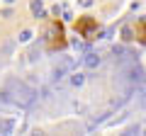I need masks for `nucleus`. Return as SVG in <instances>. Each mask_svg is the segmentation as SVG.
<instances>
[{
    "label": "nucleus",
    "instance_id": "f257e3e1",
    "mask_svg": "<svg viewBox=\"0 0 146 136\" xmlns=\"http://www.w3.org/2000/svg\"><path fill=\"white\" fill-rule=\"evenodd\" d=\"M76 32H78L80 37L85 39H95V34H98V20L95 17H78V22H76Z\"/></svg>",
    "mask_w": 146,
    "mask_h": 136
},
{
    "label": "nucleus",
    "instance_id": "f03ea898",
    "mask_svg": "<svg viewBox=\"0 0 146 136\" xmlns=\"http://www.w3.org/2000/svg\"><path fill=\"white\" fill-rule=\"evenodd\" d=\"M49 39H51V44H49L51 49H63V46H66V39H63V27L58 24V22H54V24L49 27Z\"/></svg>",
    "mask_w": 146,
    "mask_h": 136
},
{
    "label": "nucleus",
    "instance_id": "7ed1b4c3",
    "mask_svg": "<svg viewBox=\"0 0 146 136\" xmlns=\"http://www.w3.org/2000/svg\"><path fill=\"white\" fill-rule=\"evenodd\" d=\"M85 66H88V68H98V66H100V56L88 53V56H85Z\"/></svg>",
    "mask_w": 146,
    "mask_h": 136
},
{
    "label": "nucleus",
    "instance_id": "20e7f679",
    "mask_svg": "<svg viewBox=\"0 0 146 136\" xmlns=\"http://www.w3.org/2000/svg\"><path fill=\"white\" fill-rule=\"evenodd\" d=\"M136 37H139L141 42H146V20H141L139 24H136Z\"/></svg>",
    "mask_w": 146,
    "mask_h": 136
},
{
    "label": "nucleus",
    "instance_id": "39448f33",
    "mask_svg": "<svg viewBox=\"0 0 146 136\" xmlns=\"http://www.w3.org/2000/svg\"><path fill=\"white\" fill-rule=\"evenodd\" d=\"M71 83H73V85H80V83H83V75H80V73H78V75H73Z\"/></svg>",
    "mask_w": 146,
    "mask_h": 136
},
{
    "label": "nucleus",
    "instance_id": "423d86ee",
    "mask_svg": "<svg viewBox=\"0 0 146 136\" xmlns=\"http://www.w3.org/2000/svg\"><path fill=\"white\" fill-rule=\"evenodd\" d=\"M20 39H22V42H29V39H32V32H22Z\"/></svg>",
    "mask_w": 146,
    "mask_h": 136
}]
</instances>
